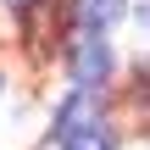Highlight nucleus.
<instances>
[{
	"mask_svg": "<svg viewBox=\"0 0 150 150\" xmlns=\"http://www.w3.org/2000/svg\"><path fill=\"white\" fill-rule=\"evenodd\" d=\"M128 6L122 0H78V22L89 28V33H100V28H111L117 17H122Z\"/></svg>",
	"mask_w": 150,
	"mask_h": 150,
	"instance_id": "3",
	"label": "nucleus"
},
{
	"mask_svg": "<svg viewBox=\"0 0 150 150\" xmlns=\"http://www.w3.org/2000/svg\"><path fill=\"white\" fill-rule=\"evenodd\" d=\"M89 128H100V106H95V95L83 89V95H72V100L56 111V134H61V139H78V134H89Z\"/></svg>",
	"mask_w": 150,
	"mask_h": 150,
	"instance_id": "2",
	"label": "nucleus"
},
{
	"mask_svg": "<svg viewBox=\"0 0 150 150\" xmlns=\"http://www.w3.org/2000/svg\"><path fill=\"white\" fill-rule=\"evenodd\" d=\"M72 72H78V83H83V89H95V83L111 72V50H106V39H100V33H89V39L72 50Z\"/></svg>",
	"mask_w": 150,
	"mask_h": 150,
	"instance_id": "1",
	"label": "nucleus"
},
{
	"mask_svg": "<svg viewBox=\"0 0 150 150\" xmlns=\"http://www.w3.org/2000/svg\"><path fill=\"white\" fill-rule=\"evenodd\" d=\"M6 6H17V11H28V6H39V0H6Z\"/></svg>",
	"mask_w": 150,
	"mask_h": 150,
	"instance_id": "5",
	"label": "nucleus"
},
{
	"mask_svg": "<svg viewBox=\"0 0 150 150\" xmlns=\"http://www.w3.org/2000/svg\"><path fill=\"white\" fill-rule=\"evenodd\" d=\"M67 150H111V134H106V128H89V134L67 139Z\"/></svg>",
	"mask_w": 150,
	"mask_h": 150,
	"instance_id": "4",
	"label": "nucleus"
}]
</instances>
